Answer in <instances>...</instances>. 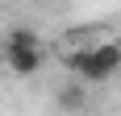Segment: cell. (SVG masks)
I'll return each mask as SVG.
<instances>
[{"label":"cell","instance_id":"6da1fadb","mask_svg":"<svg viewBox=\"0 0 121 116\" xmlns=\"http://www.w3.org/2000/svg\"><path fill=\"white\" fill-rule=\"evenodd\" d=\"M4 62H9V70L21 75V79H29V75L42 70L46 50H42V42H38L34 29H9V33H4Z\"/></svg>","mask_w":121,"mask_h":116},{"label":"cell","instance_id":"277c9868","mask_svg":"<svg viewBox=\"0 0 121 116\" xmlns=\"http://www.w3.org/2000/svg\"><path fill=\"white\" fill-rule=\"evenodd\" d=\"M59 108H63V112H84V108H88V91L79 87V83L59 87Z\"/></svg>","mask_w":121,"mask_h":116},{"label":"cell","instance_id":"3957f363","mask_svg":"<svg viewBox=\"0 0 121 116\" xmlns=\"http://www.w3.org/2000/svg\"><path fill=\"white\" fill-rule=\"evenodd\" d=\"M92 54H96V62H100L104 75H117L121 70V46L117 42H100V46H92Z\"/></svg>","mask_w":121,"mask_h":116},{"label":"cell","instance_id":"7a4b0ae2","mask_svg":"<svg viewBox=\"0 0 121 116\" xmlns=\"http://www.w3.org/2000/svg\"><path fill=\"white\" fill-rule=\"evenodd\" d=\"M63 66L71 70L79 83H104L109 75L100 70V62H96V54H92V46H75V50H67L63 54Z\"/></svg>","mask_w":121,"mask_h":116},{"label":"cell","instance_id":"5b68a950","mask_svg":"<svg viewBox=\"0 0 121 116\" xmlns=\"http://www.w3.org/2000/svg\"><path fill=\"white\" fill-rule=\"evenodd\" d=\"M117 29H121V17H117Z\"/></svg>","mask_w":121,"mask_h":116}]
</instances>
